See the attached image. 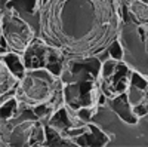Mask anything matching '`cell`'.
I'll use <instances>...</instances> for the list:
<instances>
[{
    "mask_svg": "<svg viewBox=\"0 0 148 147\" xmlns=\"http://www.w3.org/2000/svg\"><path fill=\"white\" fill-rule=\"evenodd\" d=\"M5 61L10 66L12 73H14V75H21V73H22V67H21V64L18 63V58H16V57H14V55H8V57L5 58Z\"/></svg>",
    "mask_w": 148,
    "mask_h": 147,
    "instance_id": "6da1fadb",
    "label": "cell"
},
{
    "mask_svg": "<svg viewBox=\"0 0 148 147\" xmlns=\"http://www.w3.org/2000/svg\"><path fill=\"white\" fill-rule=\"evenodd\" d=\"M15 108V101H9L8 104L3 106V117H9L10 115V110Z\"/></svg>",
    "mask_w": 148,
    "mask_h": 147,
    "instance_id": "7a4b0ae2",
    "label": "cell"
},
{
    "mask_svg": "<svg viewBox=\"0 0 148 147\" xmlns=\"http://www.w3.org/2000/svg\"><path fill=\"white\" fill-rule=\"evenodd\" d=\"M113 68H114V63H113V61L105 63V66H104V76H110L111 73H113Z\"/></svg>",
    "mask_w": 148,
    "mask_h": 147,
    "instance_id": "3957f363",
    "label": "cell"
},
{
    "mask_svg": "<svg viewBox=\"0 0 148 147\" xmlns=\"http://www.w3.org/2000/svg\"><path fill=\"white\" fill-rule=\"evenodd\" d=\"M111 55H113L116 59H119V58H120L121 52H120V48H119V45H117V43H114V48H111Z\"/></svg>",
    "mask_w": 148,
    "mask_h": 147,
    "instance_id": "277c9868",
    "label": "cell"
},
{
    "mask_svg": "<svg viewBox=\"0 0 148 147\" xmlns=\"http://www.w3.org/2000/svg\"><path fill=\"white\" fill-rule=\"evenodd\" d=\"M133 82H135V85H138L139 88H145V86H147V85H145V82H144V80H142L139 76H136V75L133 76Z\"/></svg>",
    "mask_w": 148,
    "mask_h": 147,
    "instance_id": "5b68a950",
    "label": "cell"
}]
</instances>
